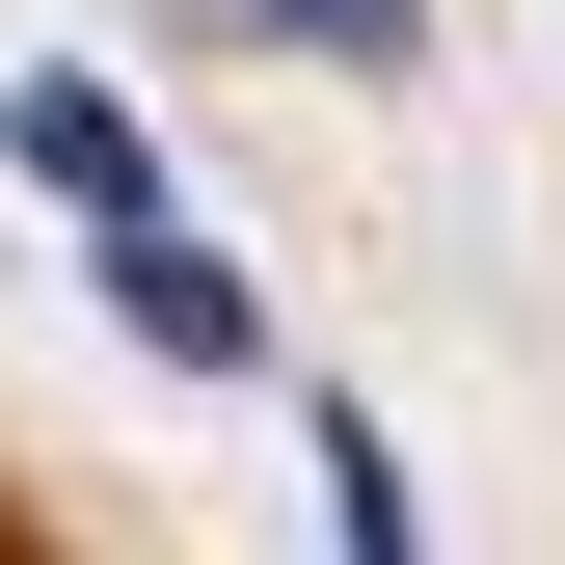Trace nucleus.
I'll list each match as a JSON object with an SVG mask.
<instances>
[{
    "mask_svg": "<svg viewBox=\"0 0 565 565\" xmlns=\"http://www.w3.org/2000/svg\"><path fill=\"white\" fill-rule=\"evenodd\" d=\"M0 162H28V189H82V216H135V189H162L108 82H0Z\"/></svg>",
    "mask_w": 565,
    "mask_h": 565,
    "instance_id": "3",
    "label": "nucleus"
},
{
    "mask_svg": "<svg viewBox=\"0 0 565 565\" xmlns=\"http://www.w3.org/2000/svg\"><path fill=\"white\" fill-rule=\"evenodd\" d=\"M82 243H108V323L162 350V377H269V297H243L216 216H162V189H135V216H82Z\"/></svg>",
    "mask_w": 565,
    "mask_h": 565,
    "instance_id": "1",
    "label": "nucleus"
},
{
    "mask_svg": "<svg viewBox=\"0 0 565 565\" xmlns=\"http://www.w3.org/2000/svg\"><path fill=\"white\" fill-rule=\"evenodd\" d=\"M162 28H216V54H323V82H404V54H431V0H162Z\"/></svg>",
    "mask_w": 565,
    "mask_h": 565,
    "instance_id": "2",
    "label": "nucleus"
},
{
    "mask_svg": "<svg viewBox=\"0 0 565 565\" xmlns=\"http://www.w3.org/2000/svg\"><path fill=\"white\" fill-rule=\"evenodd\" d=\"M323 539H350V565H431V512H404V431H377V404H323Z\"/></svg>",
    "mask_w": 565,
    "mask_h": 565,
    "instance_id": "4",
    "label": "nucleus"
}]
</instances>
